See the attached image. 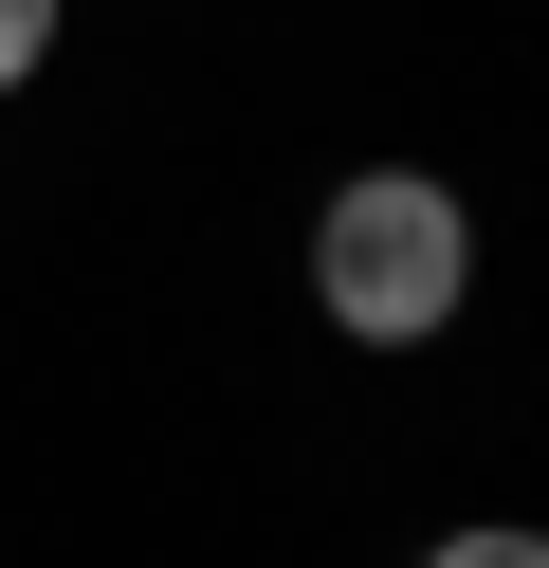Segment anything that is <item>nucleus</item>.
<instances>
[{"mask_svg":"<svg viewBox=\"0 0 549 568\" xmlns=\"http://www.w3.org/2000/svg\"><path fill=\"white\" fill-rule=\"evenodd\" d=\"M37 55H55V0H0V92H19Z\"/></svg>","mask_w":549,"mask_h":568,"instance_id":"nucleus-3","label":"nucleus"},{"mask_svg":"<svg viewBox=\"0 0 549 568\" xmlns=\"http://www.w3.org/2000/svg\"><path fill=\"white\" fill-rule=\"evenodd\" d=\"M312 294L348 348H439L476 312V221L439 165H348V184L312 202Z\"/></svg>","mask_w":549,"mask_h":568,"instance_id":"nucleus-1","label":"nucleus"},{"mask_svg":"<svg viewBox=\"0 0 549 568\" xmlns=\"http://www.w3.org/2000/svg\"><path fill=\"white\" fill-rule=\"evenodd\" d=\"M421 568H549V531H512V514H476V531H439Z\"/></svg>","mask_w":549,"mask_h":568,"instance_id":"nucleus-2","label":"nucleus"}]
</instances>
